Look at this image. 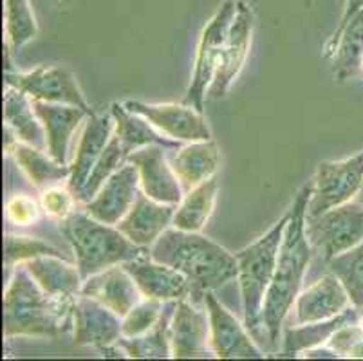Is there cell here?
Listing matches in <instances>:
<instances>
[{
	"instance_id": "cell-7",
	"label": "cell",
	"mask_w": 363,
	"mask_h": 361,
	"mask_svg": "<svg viewBox=\"0 0 363 361\" xmlns=\"http://www.w3.org/2000/svg\"><path fill=\"white\" fill-rule=\"evenodd\" d=\"M235 8L237 2H233V0L223 2L201 33L192 82L188 85L186 96L183 99V104L192 105L201 112H204V99L210 91V85L213 84V78H216L228 29L232 26L233 15H235Z\"/></svg>"
},
{
	"instance_id": "cell-34",
	"label": "cell",
	"mask_w": 363,
	"mask_h": 361,
	"mask_svg": "<svg viewBox=\"0 0 363 361\" xmlns=\"http://www.w3.org/2000/svg\"><path fill=\"white\" fill-rule=\"evenodd\" d=\"M127 157L128 155L125 154L123 147H121V143L118 141V138L112 134L111 141H108V145L105 147L104 154L100 155L98 163L94 165L91 175H89L87 183H85L84 190H82L80 197H78V203L85 204L87 201H91V199L98 194V190L104 187L105 181L127 163Z\"/></svg>"
},
{
	"instance_id": "cell-21",
	"label": "cell",
	"mask_w": 363,
	"mask_h": 361,
	"mask_svg": "<svg viewBox=\"0 0 363 361\" xmlns=\"http://www.w3.org/2000/svg\"><path fill=\"white\" fill-rule=\"evenodd\" d=\"M33 109L42 121L48 141V154L56 163L67 165L69 143L78 125L92 114V111L65 104H51L42 99H31Z\"/></svg>"
},
{
	"instance_id": "cell-15",
	"label": "cell",
	"mask_w": 363,
	"mask_h": 361,
	"mask_svg": "<svg viewBox=\"0 0 363 361\" xmlns=\"http://www.w3.org/2000/svg\"><path fill=\"white\" fill-rule=\"evenodd\" d=\"M140 172L132 163H125L98 190V194L84 204L91 217L105 224L116 226L136 203L140 191Z\"/></svg>"
},
{
	"instance_id": "cell-14",
	"label": "cell",
	"mask_w": 363,
	"mask_h": 361,
	"mask_svg": "<svg viewBox=\"0 0 363 361\" xmlns=\"http://www.w3.org/2000/svg\"><path fill=\"white\" fill-rule=\"evenodd\" d=\"M170 343L172 357L176 360L213 356L206 307L204 311L199 309L197 304L188 302V298L177 300L170 323Z\"/></svg>"
},
{
	"instance_id": "cell-13",
	"label": "cell",
	"mask_w": 363,
	"mask_h": 361,
	"mask_svg": "<svg viewBox=\"0 0 363 361\" xmlns=\"http://www.w3.org/2000/svg\"><path fill=\"white\" fill-rule=\"evenodd\" d=\"M164 150L167 148L161 145H148V147L132 152L127 161L140 172L141 191L145 195L157 203L177 206L183 201L184 191L176 172L172 168V163H168Z\"/></svg>"
},
{
	"instance_id": "cell-16",
	"label": "cell",
	"mask_w": 363,
	"mask_h": 361,
	"mask_svg": "<svg viewBox=\"0 0 363 361\" xmlns=\"http://www.w3.org/2000/svg\"><path fill=\"white\" fill-rule=\"evenodd\" d=\"M72 329L74 345L104 347L118 343L121 334V318L94 298L80 293L76 294L72 306Z\"/></svg>"
},
{
	"instance_id": "cell-19",
	"label": "cell",
	"mask_w": 363,
	"mask_h": 361,
	"mask_svg": "<svg viewBox=\"0 0 363 361\" xmlns=\"http://www.w3.org/2000/svg\"><path fill=\"white\" fill-rule=\"evenodd\" d=\"M351 304L347 289L340 278L329 271L318 282L300 291L295 300V326L322 322L347 309Z\"/></svg>"
},
{
	"instance_id": "cell-38",
	"label": "cell",
	"mask_w": 363,
	"mask_h": 361,
	"mask_svg": "<svg viewBox=\"0 0 363 361\" xmlns=\"http://www.w3.org/2000/svg\"><path fill=\"white\" fill-rule=\"evenodd\" d=\"M362 9H363V0H347V2H345V8H343L342 16H340L338 26H336L335 33H333V36L328 40L325 48H323V58H333V56H335L340 35H342V31L345 29V26L351 22L352 16H354L356 13L362 11Z\"/></svg>"
},
{
	"instance_id": "cell-20",
	"label": "cell",
	"mask_w": 363,
	"mask_h": 361,
	"mask_svg": "<svg viewBox=\"0 0 363 361\" xmlns=\"http://www.w3.org/2000/svg\"><path fill=\"white\" fill-rule=\"evenodd\" d=\"M174 204L157 203L141 191L128 213L116 224L118 230L140 248L150 250L152 244L168 230L176 213Z\"/></svg>"
},
{
	"instance_id": "cell-33",
	"label": "cell",
	"mask_w": 363,
	"mask_h": 361,
	"mask_svg": "<svg viewBox=\"0 0 363 361\" xmlns=\"http://www.w3.org/2000/svg\"><path fill=\"white\" fill-rule=\"evenodd\" d=\"M328 267L347 289L351 304L359 311L363 323V243L347 253L329 260Z\"/></svg>"
},
{
	"instance_id": "cell-36",
	"label": "cell",
	"mask_w": 363,
	"mask_h": 361,
	"mask_svg": "<svg viewBox=\"0 0 363 361\" xmlns=\"http://www.w3.org/2000/svg\"><path fill=\"white\" fill-rule=\"evenodd\" d=\"M163 306L164 302H160V300L143 298L127 316L121 318V334H123V338H136L150 331L161 318Z\"/></svg>"
},
{
	"instance_id": "cell-35",
	"label": "cell",
	"mask_w": 363,
	"mask_h": 361,
	"mask_svg": "<svg viewBox=\"0 0 363 361\" xmlns=\"http://www.w3.org/2000/svg\"><path fill=\"white\" fill-rule=\"evenodd\" d=\"M42 255H58V250L42 243L38 238L16 237V235H6L4 238V264L6 270H13L18 264H26L28 260Z\"/></svg>"
},
{
	"instance_id": "cell-25",
	"label": "cell",
	"mask_w": 363,
	"mask_h": 361,
	"mask_svg": "<svg viewBox=\"0 0 363 361\" xmlns=\"http://www.w3.org/2000/svg\"><path fill=\"white\" fill-rule=\"evenodd\" d=\"M4 121L6 128L26 145L48 150L45 130L33 109L31 98L26 92L6 85L4 92Z\"/></svg>"
},
{
	"instance_id": "cell-30",
	"label": "cell",
	"mask_w": 363,
	"mask_h": 361,
	"mask_svg": "<svg viewBox=\"0 0 363 361\" xmlns=\"http://www.w3.org/2000/svg\"><path fill=\"white\" fill-rule=\"evenodd\" d=\"M9 150L13 152L16 163L28 175L29 181L40 190H48L64 179H69V175H71V167L56 163L51 155L48 157L40 148L16 141Z\"/></svg>"
},
{
	"instance_id": "cell-6",
	"label": "cell",
	"mask_w": 363,
	"mask_h": 361,
	"mask_svg": "<svg viewBox=\"0 0 363 361\" xmlns=\"http://www.w3.org/2000/svg\"><path fill=\"white\" fill-rule=\"evenodd\" d=\"M306 235L323 262L363 243V204L358 199L306 218Z\"/></svg>"
},
{
	"instance_id": "cell-29",
	"label": "cell",
	"mask_w": 363,
	"mask_h": 361,
	"mask_svg": "<svg viewBox=\"0 0 363 361\" xmlns=\"http://www.w3.org/2000/svg\"><path fill=\"white\" fill-rule=\"evenodd\" d=\"M217 191H219V183L216 177H210L194 190L186 191L174 213L172 221L174 228L183 231L203 230L216 208Z\"/></svg>"
},
{
	"instance_id": "cell-12",
	"label": "cell",
	"mask_w": 363,
	"mask_h": 361,
	"mask_svg": "<svg viewBox=\"0 0 363 361\" xmlns=\"http://www.w3.org/2000/svg\"><path fill=\"white\" fill-rule=\"evenodd\" d=\"M204 307L210 316V343L213 356L219 360H260L262 352L255 345V338L250 334L246 326H240L213 294L208 291L204 294Z\"/></svg>"
},
{
	"instance_id": "cell-1",
	"label": "cell",
	"mask_w": 363,
	"mask_h": 361,
	"mask_svg": "<svg viewBox=\"0 0 363 361\" xmlns=\"http://www.w3.org/2000/svg\"><path fill=\"white\" fill-rule=\"evenodd\" d=\"M150 258L183 273L192 287L194 304H204L208 291H217L239 274L237 257L199 231L167 230L150 248Z\"/></svg>"
},
{
	"instance_id": "cell-37",
	"label": "cell",
	"mask_w": 363,
	"mask_h": 361,
	"mask_svg": "<svg viewBox=\"0 0 363 361\" xmlns=\"http://www.w3.org/2000/svg\"><path fill=\"white\" fill-rule=\"evenodd\" d=\"M72 199H76L72 194H67L65 190L60 188L51 187L44 191V197H42V203L48 213H51L52 217H62L67 218L72 213Z\"/></svg>"
},
{
	"instance_id": "cell-10",
	"label": "cell",
	"mask_w": 363,
	"mask_h": 361,
	"mask_svg": "<svg viewBox=\"0 0 363 361\" xmlns=\"http://www.w3.org/2000/svg\"><path fill=\"white\" fill-rule=\"evenodd\" d=\"M123 105L128 111L148 119L167 138L176 139L181 143H196V141L212 139V132L206 125L203 112L197 111L192 105L143 104L134 99H128Z\"/></svg>"
},
{
	"instance_id": "cell-24",
	"label": "cell",
	"mask_w": 363,
	"mask_h": 361,
	"mask_svg": "<svg viewBox=\"0 0 363 361\" xmlns=\"http://www.w3.org/2000/svg\"><path fill=\"white\" fill-rule=\"evenodd\" d=\"M111 116L114 118V127H116L114 135L118 138L127 155L140 150V148L148 147V145H161V147L174 148V150L181 148V141L163 138V132L157 130L148 119L128 111L125 105L112 104Z\"/></svg>"
},
{
	"instance_id": "cell-4",
	"label": "cell",
	"mask_w": 363,
	"mask_h": 361,
	"mask_svg": "<svg viewBox=\"0 0 363 361\" xmlns=\"http://www.w3.org/2000/svg\"><path fill=\"white\" fill-rule=\"evenodd\" d=\"M289 215H291V208L259 240L235 253L237 264H239L237 280H239L240 298H242L244 326L257 342L266 343L267 347H272V342L264 327L262 311L267 289L275 277L277 260H279V251L282 246Z\"/></svg>"
},
{
	"instance_id": "cell-39",
	"label": "cell",
	"mask_w": 363,
	"mask_h": 361,
	"mask_svg": "<svg viewBox=\"0 0 363 361\" xmlns=\"http://www.w3.org/2000/svg\"><path fill=\"white\" fill-rule=\"evenodd\" d=\"M38 215L36 210V204L33 203L31 199L24 197V195H16L13 201H9L8 204V217L11 218L13 223L18 224V226H28Z\"/></svg>"
},
{
	"instance_id": "cell-3",
	"label": "cell",
	"mask_w": 363,
	"mask_h": 361,
	"mask_svg": "<svg viewBox=\"0 0 363 361\" xmlns=\"http://www.w3.org/2000/svg\"><path fill=\"white\" fill-rule=\"evenodd\" d=\"M76 296L45 293L24 264H18L4 294V336L58 338L71 329Z\"/></svg>"
},
{
	"instance_id": "cell-17",
	"label": "cell",
	"mask_w": 363,
	"mask_h": 361,
	"mask_svg": "<svg viewBox=\"0 0 363 361\" xmlns=\"http://www.w3.org/2000/svg\"><path fill=\"white\" fill-rule=\"evenodd\" d=\"M123 267L134 278L145 298L160 302H177L192 294L188 278L167 264L156 262L150 258V251L143 257L123 262Z\"/></svg>"
},
{
	"instance_id": "cell-31",
	"label": "cell",
	"mask_w": 363,
	"mask_h": 361,
	"mask_svg": "<svg viewBox=\"0 0 363 361\" xmlns=\"http://www.w3.org/2000/svg\"><path fill=\"white\" fill-rule=\"evenodd\" d=\"M363 58V9L356 13L342 31L333 56V74L338 82L358 78Z\"/></svg>"
},
{
	"instance_id": "cell-32",
	"label": "cell",
	"mask_w": 363,
	"mask_h": 361,
	"mask_svg": "<svg viewBox=\"0 0 363 361\" xmlns=\"http://www.w3.org/2000/svg\"><path fill=\"white\" fill-rule=\"evenodd\" d=\"M6 11V48L9 51H21L38 35L35 13L29 0H4Z\"/></svg>"
},
{
	"instance_id": "cell-2",
	"label": "cell",
	"mask_w": 363,
	"mask_h": 361,
	"mask_svg": "<svg viewBox=\"0 0 363 361\" xmlns=\"http://www.w3.org/2000/svg\"><path fill=\"white\" fill-rule=\"evenodd\" d=\"M311 190V183L306 184L293 203L291 215H289L288 226L284 231L282 246L279 251L275 277H273V282L266 294V302H264L262 322L267 336H269V342H272V349H275L277 342H279L284 320L288 318L289 311L295 306L306 271L311 262L313 248L306 235V218H308L306 211H308Z\"/></svg>"
},
{
	"instance_id": "cell-26",
	"label": "cell",
	"mask_w": 363,
	"mask_h": 361,
	"mask_svg": "<svg viewBox=\"0 0 363 361\" xmlns=\"http://www.w3.org/2000/svg\"><path fill=\"white\" fill-rule=\"evenodd\" d=\"M31 277L45 293L52 296H76L80 294L84 278L78 267L67 264L58 255H42L24 264Z\"/></svg>"
},
{
	"instance_id": "cell-18",
	"label": "cell",
	"mask_w": 363,
	"mask_h": 361,
	"mask_svg": "<svg viewBox=\"0 0 363 361\" xmlns=\"http://www.w3.org/2000/svg\"><path fill=\"white\" fill-rule=\"evenodd\" d=\"M80 293L98 300L120 318L127 316L145 298L123 264H116L89 277L84 280Z\"/></svg>"
},
{
	"instance_id": "cell-28",
	"label": "cell",
	"mask_w": 363,
	"mask_h": 361,
	"mask_svg": "<svg viewBox=\"0 0 363 361\" xmlns=\"http://www.w3.org/2000/svg\"><path fill=\"white\" fill-rule=\"evenodd\" d=\"M176 306L177 302H164L163 313H161V318L157 320L156 326L141 336H121L118 340V345L123 347L128 357H136V360H148V357L167 360V357H172L170 323Z\"/></svg>"
},
{
	"instance_id": "cell-23",
	"label": "cell",
	"mask_w": 363,
	"mask_h": 361,
	"mask_svg": "<svg viewBox=\"0 0 363 361\" xmlns=\"http://www.w3.org/2000/svg\"><path fill=\"white\" fill-rule=\"evenodd\" d=\"M170 163L183 187V191L186 194L213 177L220 165L219 147L213 139L188 143L186 147L177 148Z\"/></svg>"
},
{
	"instance_id": "cell-8",
	"label": "cell",
	"mask_w": 363,
	"mask_h": 361,
	"mask_svg": "<svg viewBox=\"0 0 363 361\" xmlns=\"http://www.w3.org/2000/svg\"><path fill=\"white\" fill-rule=\"evenodd\" d=\"M363 184V152L340 161H322L313 177L308 217H316L331 208L356 199Z\"/></svg>"
},
{
	"instance_id": "cell-22",
	"label": "cell",
	"mask_w": 363,
	"mask_h": 361,
	"mask_svg": "<svg viewBox=\"0 0 363 361\" xmlns=\"http://www.w3.org/2000/svg\"><path fill=\"white\" fill-rule=\"evenodd\" d=\"M114 128H116L114 127V118L108 114H94L92 112L87 118L80 143H78V150H76V157L71 165V175L67 179L69 191L74 195L76 201L80 197L92 168L98 163V159L111 141Z\"/></svg>"
},
{
	"instance_id": "cell-9",
	"label": "cell",
	"mask_w": 363,
	"mask_h": 361,
	"mask_svg": "<svg viewBox=\"0 0 363 361\" xmlns=\"http://www.w3.org/2000/svg\"><path fill=\"white\" fill-rule=\"evenodd\" d=\"M4 82L9 87L26 92L31 99H42L51 104H65L91 111L84 92L78 87L74 74L69 69L36 67L29 72L6 71Z\"/></svg>"
},
{
	"instance_id": "cell-5",
	"label": "cell",
	"mask_w": 363,
	"mask_h": 361,
	"mask_svg": "<svg viewBox=\"0 0 363 361\" xmlns=\"http://www.w3.org/2000/svg\"><path fill=\"white\" fill-rule=\"evenodd\" d=\"M65 233L76 255V267L84 280L150 251L136 246L116 226L100 223L87 211H72L65 218Z\"/></svg>"
},
{
	"instance_id": "cell-11",
	"label": "cell",
	"mask_w": 363,
	"mask_h": 361,
	"mask_svg": "<svg viewBox=\"0 0 363 361\" xmlns=\"http://www.w3.org/2000/svg\"><path fill=\"white\" fill-rule=\"evenodd\" d=\"M253 26H255V15H253L252 8L242 0H237L235 15H233L232 26L228 29L219 67H217L213 84L210 85V91H208V98H223L230 91L239 72L242 71L247 55H250Z\"/></svg>"
},
{
	"instance_id": "cell-40",
	"label": "cell",
	"mask_w": 363,
	"mask_h": 361,
	"mask_svg": "<svg viewBox=\"0 0 363 361\" xmlns=\"http://www.w3.org/2000/svg\"><path fill=\"white\" fill-rule=\"evenodd\" d=\"M356 199H358L359 203L363 204V184H362V190H359V191H358V195H356Z\"/></svg>"
},
{
	"instance_id": "cell-27",
	"label": "cell",
	"mask_w": 363,
	"mask_h": 361,
	"mask_svg": "<svg viewBox=\"0 0 363 361\" xmlns=\"http://www.w3.org/2000/svg\"><path fill=\"white\" fill-rule=\"evenodd\" d=\"M362 322V314L354 306H349L336 316L322 322L303 323V326H291L286 329L284 338V354L286 356H296L303 350L322 347L329 342V338L343 326Z\"/></svg>"
},
{
	"instance_id": "cell-41",
	"label": "cell",
	"mask_w": 363,
	"mask_h": 361,
	"mask_svg": "<svg viewBox=\"0 0 363 361\" xmlns=\"http://www.w3.org/2000/svg\"><path fill=\"white\" fill-rule=\"evenodd\" d=\"M359 78H363V58L362 62H359Z\"/></svg>"
}]
</instances>
